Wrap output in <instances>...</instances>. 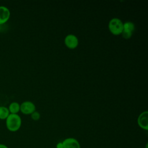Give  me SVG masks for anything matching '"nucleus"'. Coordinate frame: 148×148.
Segmentation results:
<instances>
[{"label": "nucleus", "mask_w": 148, "mask_h": 148, "mask_svg": "<svg viewBox=\"0 0 148 148\" xmlns=\"http://www.w3.org/2000/svg\"><path fill=\"white\" fill-rule=\"evenodd\" d=\"M0 31H1V25H0Z\"/></svg>", "instance_id": "nucleus-15"}, {"label": "nucleus", "mask_w": 148, "mask_h": 148, "mask_svg": "<svg viewBox=\"0 0 148 148\" xmlns=\"http://www.w3.org/2000/svg\"><path fill=\"white\" fill-rule=\"evenodd\" d=\"M135 30V25L131 21H126L123 23V29L121 33L123 37L125 39H130L134 31Z\"/></svg>", "instance_id": "nucleus-4"}, {"label": "nucleus", "mask_w": 148, "mask_h": 148, "mask_svg": "<svg viewBox=\"0 0 148 148\" xmlns=\"http://www.w3.org/2000/svg\"><path fill=\"white\" fill-rule=\"evenodd\" d=\"M62 142L64 148H81L79 142L74 138H67Z\"/></svg>", "instance_id": "nucleus-7"}, {"label": "nucleus", "mask_w": 148, "mask_h": 148, "mask_svg": "<svg viewBox=\"0 0 148 148\" xmlns=\"http://www.w3.org/2000/svg\"><path fill=\"white\" fill-rule=\"evenodd\" d=\"M145 148H148V143H146V146H145Z\"/></svg>", "instance_id": "nucleus-14"}, {"label": "nucleus", "mask_w": 148, "mask_h": 148, "mask_svg": "<svg viewBox=\"0 0 148 148\" xmlns=\"http://www.w3.org/2000/svg\"><path fill=\"white\" fill-rule=\"evenodd\" d=\"M64 43L68 49H74L77 47L79 45V40L75 35L69 34L65 36Z\"/></svg>", "instance_id": "nucleus-5"}, {"label": "nucleus", "mask_w": 148, "mask_h": 148, "mask_svg": "<svg viewBox=\"0 0 148 148\" xmlns=\"http://www.w3.org/2000/svg\"><path fill=\"white\" fill-rule=\"evenodd\" d=\"M0 148H9L7 146L3 144H0Z\"/></svg>", "instance_id": "nucleus-13"}, {"label": "nucleus", "mask_w": 148, "mask_h": 148, "mask_svg": "<svg viewBox=\"0 0 148 148\" xmlns=\"http://www.w3.org/2000/svg\"><path fill=\"white\" fill-rule=\"evenodd\" d=\"M36 110L35 104L29 101H26L22 102L20 105L21 112L24 114H31Z\"/></svg>", "instance_id": "nucleus-3"}, {"label": "nucleus", "mask_w": 148, "mask_h": 148, "mask_svg": "<svg viewBox=\"0 0 148 148\" xmlns=\"http://www.w3.org/2000/svg\"><path fill=\"white\" fill-rule=\"evenodd\" d=\"M9 9L5 6H0V25L5 23L10 18Z\"/></svg>", "instance_id": "nucleus-8"}, {"label": "nucleus", "mask_w": 148, "mask_h": 148, "mask_svg": "<svg viewBox=\"0 0 148 148\" xmlns=\"http://www.w3.org/2000/svg\"><path fill=\"white\" fill-rule=\"evenodd\" d=\"M56 148H64L62 142H59L56 144Z\"/></svg>", "instance_id": "nucleus-12"}, {"label": "nucleus", "mask_w": 148, "mask_h": 148, "mask_svg": "<svg viewBox=\"0 0 148 148\" xmlns=\"http://www.w3.org/2000/svg\"><path fill=\"white\" fill-rule=\"evenodd\" d=\"M138 125L142 129L147 131L148 130V112L145 111L141 113L137 119Z\"/></svg>", "instance_id": "nucleus-6"}, {"label": "nucleus", "mask_w": 148, "mask_h": 148, "mask_svg": "<svg viewBox=\"0 0 148 148\" xmlns=\"http://www.w3.org/2000/svg\"><path fill=\"white\" fill-rule=\"evenodd\" d=\"M8 108L10 114H17L20 110V105L17 102H13Z\"/></svg>", "instance_id": "nucleus-9"}, {"label": "nucleus", "mask_w": 148, "mask_h": 148, "mask_svg": "<svg viewBox=\"0 0 148 148\" xmlns=\"http://www.w3.org/2000/svg\"><path fill=\"white\" fill-rule=\"evenodd\" d=\"M21 119L18 114H9L6 119L7 129L11 132L18 131L21 125Z\"/></svg>", "instance_id": "nucleus-1"}, {"label": "nucleus", "mask_w": 148, "mask_h": 148, "mask_svg": "<svg viewBox=\"0 0 148 148\" xmlns=\"http://www.w3.org/2000/svg\"><path fill=\"white\" fill-rule=\"evenodd\" d=\"M31 119L33 120H34V121H38V120H39V119H40V113L38 112H37V111H35V112H34L32 114H31Z\"/></svg>", "instance_id": "nucleus-11"}, {"label": "nucleus", "mask_w": 148, "mask_h": 148, "mask_svg": "<svg viewBox=\"0 0 148 148\" xmlns=\"http://www.w3.org/2000/svg\"><path fill=\"white\" fill-rule=\"evenodd\" d=\"M10 112L7 107L4 106H0V119L6 120Z\"/></svg>", "instance_id": "nucleus-10"}, {"label": "nucleus", "mask_w": 148, "mask_h": 148, "mask_svg": "<svg viewBox=\"0 0 148 148\" xmlns=\"http://www.w3.org/2000/svg\"><path fill=\"white\" fill-rule=\"evenodd\" d=\"M108 28L113 35H119L123 32V23L118 18H113L109 22Z\"/></svg>", "instance_id": "nucleus-2"}]
</instances>
